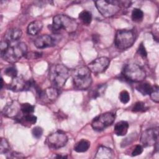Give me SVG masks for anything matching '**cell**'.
<instances>
[{
  "label": "cell",
  "mask_w": 159,
  "mask_h": 159,
  "mask_svg": "<svg viewBox=\"0 0 159 159\" xmlns=\"http://www.w3.org/2000/svg\"><path fill=\"white\" fill-rule=\"evenodd\" d=\"M55 44V40L47 34L42 35L37 37L34 41V45L37 48H44L52 47Z\"/></svg>",
  "instance_id": "5bb4252c"
},
{
  "label": "cell",
  "mask_w": 159,
  "mask_h": 159,
  "mask_svg": "<svg viewBox=\"0 0 159 159\" xmlns=\"http://www.w3.org/2000/svg\"><path fill=\"white\" fill-rule=\"evenodd\" d=\"M90 147V142L85 139H82L76 143L74 147L75 151L78 153L86 152Z\"/></svg>",
  "instance_id": "ffe728a7"
},
{
  "label": "cell",
  "mask_w": 159,
  "mask_h": 159,
  "mask_svg": "<svg viewBox=\"0 0 159 159\" xmlns=\"http://www.w3.org/2000/svg\"><path fill=\"white\" fill-rule=\"evenodd\" d=\"M77 27V22L65 14H58L54 16L52 24L49 26V28L54 32L63 30L68 33L75 32Z\"/></svg>",
  "instance_id": "3957f363"
},
{
  "label": "cell",
  "mask_w": 159,
  "mask_h": 159,
  "mask_svg": "<svg viewBox=\"0 0 159 159\" xmlns=\"http://www.w3.org/2000/svg\"><path fill=\"white\" fill-rule=\"evenodd\" d=\"M4 73L7 76L11 77L12 78H15L17 76V70L16 68L12 65L7 67L4 70Z\"/></svg>",
  "instance_id": "83f0119b"
},
{
  "label": "cell",
  "mask_w": 159,
  "mask_h": 159,
  "mask_svg": "<svg viewBox=\"0 0 159 159\" xmlns=\"http://www.w3.org/2000/svg\"><path fill=\"white\" fill-rule=\"evenodd\" d=\"M20 107L21 104L17 101H12L4 107L2 112L3 115L7 117L16 118L21 111Z\"/></svg>",
  "instance_id": "7c38bea8"
},
{
  "label": "cell",
  "mask_w": 159,
  "mask_h": 159,
  "mask_svg": "<svg viewBox=\"0 0 159 159\" xmlns=\"http://www.w3.org/2000/svg\"><path fill=\"white\" fill-rule=\"evenodd\" d=\"M119 99L123 104H127L130 101V95L126 90L122 91L119 94Z\"/></svg>",
  "instance_id": "4dcf8cb0"
},
{
  "label": "cell",
  "mask_w": 159,
  "mask_h": 159,
  "mask_svg": "<svg viewBox=\"0 0 159 159\" xmlns=\"http://www.w3.org/2000/svg\"><path fill=\"white\" fill-rule=\"evenodd\" d=\"M27 52V47L24 42H19L14 46H9L1 57L6 61L14 63L25 56Z\"/></svg>",
  "instance_id": "5b68a950"
},
{
  "label": "cell",
  "mask_w": 159,
  "mask_h": 159,
  "mask_svg": "<svg viewBox=\"0 0 159 159\" xmlns=\"http://www.w3.org/2000/svg\"><path fill=\"white\" fill-rule=\"evenodd\" d=\"M131 17L133 21L139 22L142 21L143 17V13L142 11L138 8H135L133 9L132 14H131Z\"/></svg>",
  "instance_id": "603a6c76"
},
{
  "label": "cell",
  "mask_w": 159,
  "mask_h": 159,
  "mask_svg": "<svg viewBox=\"0 0 159 159\" xmlns=\"http://www.w3.org/2000/svg\"><path fill=\"white\" fill-rule=\"evenodd\" d=\"M122 75L126 80L132 82H141L146 77L145 70L135 63L126 65L122 70Z\"/></svg>",
  "instance_id": "52a82bcc"
},
{
  "label": "cell",
  "mask_w": 159,
  "mask_h": 159,
  "mask_svg": "<svg viewBox=\"0 0 159 159\" xmlns=\"http://www.w3.org/2000/svg\"><path fill=\"white\" fill-rule=\"evenodd\" d=\"M68 68L62 65L57 64L52 66L48 73V78L53 87L57 89L62 88L69 78Z\"/></svg>",
  "instance_id": "7a4b0ae2"
},
{
  "label": "cell",
  "mask_w": 159,
  "mask_h": 159,
  "mask_svg": "<svg viewBox=\"0 0 159 159\" xmlns=\"http://www.w3.org/2000/svg\"><path fill=\"white\" fill-rule=\"evenodd\" d=\"M40 99L52 101L55 100L58 96V91L57 88H47L45 90H41L37 94Z\"/></svg>",
  "instance_id": "9a60e30c"
},
{
  "label": "cell",
  "mask_w": 159,
  "mask_h": 159,
  "mask_svg": "<svg viewBox=\"0 0 159 159\" xmlns=\"http://www.w3.org/2000/svg\"><path fill=\"white\" fill-rule=\"evenodd\" d=\"M105 90V88L104 85L98 86L96 88L93 89L91 92V96L93 98H96L97 97L99 96L101 94L103 93L104 91Z\"/></svg>",
  "instance_id": "f546056e"
},
{
  "label": "cell",
  "mask_w": 159,
  "mask_h": 159,
  "mask_svg": "<svg viewBox=\"0 0 159 159\" xmlns=\"http://www.w3.org/2000/svg\"><path fill=\"white\" fill-rule=\"evenodd\" d=\"M96 7L99 12L104 17H110L116 15L120 9V1L99 0L95 1Z\"/></svg>",
  "instance_id": "8992f818"
},
{
  "label": "cell",
  "mask_w": 159,
  "mask_h": 159,
  "mask_svg": "<svg viewBox=\"0 0 159 159\" xmlns=\"http://www.w3.org/2000/svg\"><path fill=\"white\" fill-rule=\"evenodd\" d=\"M110 63V60L106 57H101L96 58L88 65L91 72L94 74L101 73L106 71Z\"/></svg>",
  "instance_id": "8fae6325"
},
{
  "label": "cell",
  "mask_w": 159,
  "mask_h": 159,
  "mask_svg": "<svg viewBox=\"0 0 159 159\" xmlns=\"http://www.w3.org/2000/svg\"><path fill=\"white\" fill-rule=\"evenodd\" d=\"M147 109V107H145V104L143 102L139 101L134 104V106L132 109V111L134 112H143Z\"/></svg>",
  "instance_id": "f1b7e54d"
},
{
  "label": "cell",
  "mask_w": 159,
  "mask_h": 159,
  "mask_svg": "<svg viewBox=\"0 0 159 159\" xmlns=\"http://www.w3.org/2000/svg\"><path fill=\"white\" fill-rule=\"evenodd\" d=\"M32 134L34 137H35V139H39L42 137L43 134V129L42 127L39 126L35 127L32 129Z\"/></svg>",
  "instance_id": "1f68e13d"
},
{
  "label": "cell",
  "mask_w": 159,
  "mask_h": 159,
  "mask_svg": "<svg viewBox=\"0 0 159 159\" xmlns=\"http://www.w3.org/2000/svg\"><path fill=\"white\" fill-rule=\"evenodd\" d=\"M158 128H151L144 130L140 137V142L143 147H147L155 145L158 143Z\"/></svg>",
  "instance_id": "30bf717a"
},
{
  "label": "cell",
  "mask_w": 159,
  "mask_h": 159,
  "mask_svg": "<svg viewBox=\"0 0 159 159\" xmlns=\"http://www.w3.org/2000/svg\"><path fill=\"white\" fill-rule=\"evenodd\" d=\"M9 149H10V147L8 142L6 139L2 138L0 143V153L1 154L7 153V152H9Z\"/></svg>",
  "instance_id": "484cf974"
},
{
  "label": "cell",
  "mask_w": 159,
  "mask_h": 159,
  "mask_svg": "<svg viewBox=\"0 0 159 159\" xmlns=\"http://www.w3.org/2000/svg\"><path fill=\"white\" fill-rule=\"evenodd\" d=\"M115 117V114L111 112L102 113L93 119L91 126L95 130H102L113 124Z\"/></svg>",
  "instance_id": "ba28073f"
},
{
  "label": "cell",
  "mask_w": 159,
  "mask_h": 159,
  "mask_svg": "<svg viewBox=\"0 0 159 159\" xmlns=\"http://www.w3.org/2000/svg\"><path fill=\"white\" fill-rule=\"evenodd\" d=\"M129 129V124L124 120H120L117 122L114 128V133L117 136H124L127 133Z\"/></svg>",
  "instance_id": "ac0fdd59"
},
{
  "label": "cell",
  "mask_w": 159,
  "mask_h": 159,
  "mask_svg": "<svg viewBox=\"0 0 159 159\" xmlns=\"http://www.w3.org/2000/svg\"><path fill=\"white\" fill-rule=\"evenodd\" d=\"M143 152V147L140 145H137L135 146V148L132 152V156L135 157L140 155Z\"/></svg>",
  "instance_id": "e575fe53"
},
{
  "label": "cell",
  "mask_w": 159,
  "mask_h": 159,
  "mask_svg": "<svg viewBox=\"0 0 159 159\" xmlns=\"http://www.w3.org/2000/svg\"><path fill=\"white\" fill-rule=\"evenodd\" d=\"M152 100L157 103L159 102V88L157 85L152 86V89L150 93Z\"/></svg>",
  "instance_id": "d4e9b609"
},
{
  "label": "cell",
  "mask_w": 159,
  "mask_h": 159,
  "mask_svg": "<svg viewBox=\"0 0 159 159\" xmlns=\"http://www.w3.org/2000/svg\"><path fill=\"white\" fill-rule=\"evenodd\" d=\"M79 18L84 24L89 25L92 20V15L89 11L84 10L80 13Z\"/></svg>",
  "instance_id": "7402d4cb"
},
{
  "label": "cell",
  "mask_w": 159,
  "mask_h": 159,
  "mask_svg": "<svg viewBox=\"0 0 159 159\" xmlns=\"http://www.w3.org/2000/svg\"><path fill=\"white\" fill-rule=\"evenodd\" d=\"M55 157L56 158H66L67 157H66V156H61V155H58V156H57Z\"/></svg>",
  "instance_id": "8d00e7d4"
},
{
  "label": "cell",
  "mask_w": 159,
  "mask_h": 159,
  "mask_svg": "<svg viewBox=\"0 0 159 159\" xmlns=\"http://www.w3.org/2000/svg\"><path fill=\"white\" fill-rule=\"evenodd\" d=\"M20 120L29 124H34L37 121V117L33 115L32 114H24V116L22 117Z\"/></svg>",
  "instance_id": "4316f807"
},
{
  "label": "cell",
  "mask_w": 159,
  "mask_h": 159,
  "mask_svg": "<svg viewBox=\"0 0 159 159\" xmlns=\"http://www.w3.org/2000/svg\"><path fill=\"white\" fill-rule=\"evenodd\" d=\"M24 157L22 155V153H18V152H12L11 153V154H9V157H8L7 158H24Z\"/></svg>",
  "instance_id": "d590c367"
},
{
  "label": "cell",
  "mask_w": 159,
  "mask_h": 159,
  "mask_svg": "<svg viewBox=\"0 0 159 159\" xmlns=\"http://www.w3.org/2000/svg\"><path fill=\"white\" fill-rule=\"evenodd\" d=\"M9 47V42L6 41V40H2L0 43V48H1V55L4 53Z\"/></svg>",
  "instance_id": "d6a6232c"
},
{
  "label": "cell",
  "mask_w": 159,
  "mask_h": 159,
  "mask_svg": "<svg viewBox=\"0 0 159 159\" xmlns=\"http://www.w3.org/2000/svg\"><path fill=\"white\" fill-rule=\"evenodd\" d=\"M137 52H138V53H139L141 57H142L143 58L147 57V53L146 49H145V46H144V45L143 44V43H141L140 45H139V48H138V50H137Z\"/></svg>",
  "instance_id": "836d02e7"
},
{
  "label": "cell",
  "mask_w": 159,
  "mask_h": 159,
  "mask_svg": "<svg viewBox=\"0 0 159 159\" xmlns=\"http://www.w3.org/2000/svg\"><path fill=\"white\" fill-rule=\"evenodd\" d=\"M135 38V34L132 30H119L116 34L114 43L118 49L125 50L134 44Z\"/></svg>",
  "instance_id": "277c9868"
},
{
  "label": "cell",
  "mask_w": 159,
  "mask_h": 159,
  "mask_svg": "<svg viewBox=\"0 0 159 159\" xmlns=\"http://www.w3.org/2000/svg\"><path fill=\"white\" fill-rule=\"evenodd\" d=\"M20 110L23 114H32L34 111V106L29 103H23L21 104Z\"/></svg>",
  "instance_id": "cb8c5ba5"
},
{
  "label": "cell",
  "mask_w": 159,
  "mask_h": 159,
  "mask_svg": "<svg viewBox=\"0 0 159 159\" xmlns=\"http://www.w3.org/2000/svg\"><path fill=\"white\" fill-rule=\"evenodd\" d=\"M136 89L138 91H139L142 95L145 96L150 94L152 89V86L151 84L148 83L144 82L142 83L139 84L137 87Z\"/></svg>",
  "instance_id": "44dd1931"
},
{
  "label": "cell",
  "mask_w": 159,
  "mask_h": 159,
  "mask_svg": "<svg viewBox=\"0 0 159 159\" xmlns=\"http://www.w3.org/2000/svg\"><path fill=\"white\" fill-rule=\"evenodd\" d=\"M68 142V137L66 134L58 130L51 134L48 136L46 143L50 148L58 149L64 147Z\"/></svg>",
  "instance_id": "9c48e42d"
},
{
  "label": "cell",
  "mask_w": 159,
  "mask_h": 159,
  "mask_svg": "<svg viewBox=\"0 0 159 159\" xmlns=\"http://www.w3.org/2000/svg\"><path fill=\"white\" fill-rule=\"evenodd\" d=\"M9 89L14 92H19L29 89V81L25 80L22 76L13 78L9 85Z\"/></svg>",
  "instance_id": "4fadbf2b"
},
{
  "label": "cell",
  "mask_w": 159,
  "mask_h": 159,
  "mask_svg": "<svg viewBox=\"0 0 159 159\" xmlns=\"http://www.w3.org/2000/svg\"><path fill=\"white\" fill-rule=\"evenodd\" d=\"M114 152L111 148L104 146H101L98 148L94 158L97 159H111L114 157Z\"/></svg>",
  "instance_id": "2e32d148"
},
{
  "label": "cell",
  "mask_w": 159,
  "mask_h": 159,
  "mask_svg": "<svg viewBox=\"0 0 159 159\" xmlns=\"http://www.w3.org/2000/svg\"><path fill=\"white\" fill-rule=\"evenodd\" d=\"M22 30L17 28L9 29L4 34V40L11 42L19 40L22 36Z\"/></svg>",
  "instance_id": "e0dca14e"
},
{
  "label": "cell",
  "mask_w": 159,
  "mask_h": 159,
  "mask_svg": "<svg viewBox=\"0 0 159 159\" xmlns=\"http://www.w3.org/2000/svg\"><path fill=\"white\" fill-rule=\"evenodd\" d=\"M71 76L74 86L78 89H87L92 83L91 71L88 66L80 65L75 67L72 70Z\"/></svg>",
  "instance_id": "6da1fadb"
},
{
  "label": "cell",
  "mask_w": 159,
  "mask_h": 159,
  "mask_svg": "<svg viewBox=\"0 0 159 159\" xmlns=\"http://www.w3.org/2000/svg\"><path fill=\"white\" fill-rule=\"evenodd\" d=\"M43 23L40 20H34L30 22L27 27V33L31 35H37L42 30Z\"/></svg>",
  "instance_id": "d6986e66"
}]
</instances>
